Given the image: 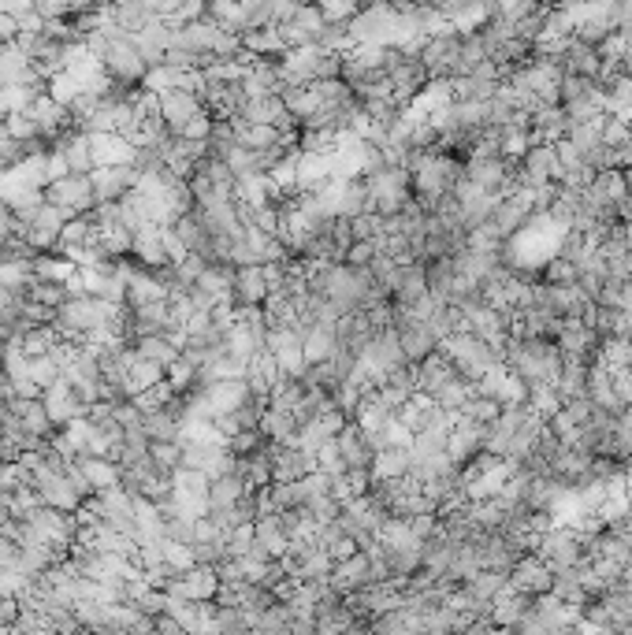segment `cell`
Instances as JSON below:
<instances>
[{"mask_svg": "<svg viewBox=\"0 0 632 635\" xmlns=\"http://www.w3.org/2000/svg\"><path fill=\"white\" fill-rule=\"evenodd\" d=\"M439 353H443V357L454 364V372H458L461 379H469V383H480L491 368H502V361L491 353L488 342L469 335V331H454L450 338H443V342H439Z\"/></svg>", "mask_w": 632, "mask_h": 635, "instance_id": "6da1fadb", "label": "cell"}, {"mask_svg": "<svg viewBox=\"0 0 632 635\" xmlns=\"http://www.w3.org/2000/svg\"><path fill=\"white\" fill-rule=\"evenodd\" d=\"M536 558L547 565V569L554 572V576H562V572H573L584 565V550H580L577 535H573V528H558L554 524L551 532L543 535L540 546H536Z\"/></svg>", "mask_w": 632, "mask_h": 635, "instance_id": "7a4b0ae2", "label": "cell"}, {"mask_svg": "<svg viewBox=\"0 0 632 635\" xmlns=\"http://www.w3.org/2000/svg\"><path fill=\"white\" fill-rule=\"evenodd\" d=\"M45 201L60 208L67 220L93 216V208H97V197H93L90 175H67V179L53 182V186L45 190Z\"/></svg>", "mask_w": 632, "mask_h": 635, "instance_id": "3957f363", "label": "cell"}, {"mask_svg": "<svg viewBox=\"0 0 632 635\" xmlns=\"http://www.w3.org/2000/svg\"><path fill=\"white\" fill-rule=\"evenodd\" d=\"M101 67H105V75L116 82V86H123V90H134V86H142L145 78V60L138 56V49H134L131 38H116L108 41V52L105 60H101Z\"/></svg>", "mask_w": 632, "mask_h": 635, "instance_id": "277c9868", "label": "cell"}, {"mask_svg": "<svg viewBox=\"0 0 632 635\" xmlns=\"http://www.w3.org/2000/svg\"><path fill=\"white\" fill-rule=\"evenodd\" d=\"M97 205H119L138 186V168H93L90 175Z\"/></svg>", "mask_w": 632, "mask_h": 635, "instance_id": "5b68a950", "label": "cell"}, {"mask_svg": "<svg viewBox=\"0 0 632 635\" xmlns=\"http://www.w3.org/2000/svg\"><path fill=\"white\" fill-rule=\"evenodd\" d=\"M324 30H328V23H324V15H320L316 4H302L290 23L279 26V34L287 41V52L305 49V45H320V34H324Z\"/></svg>", "mask_w": 632, "mask_h": 635, "instance_id": "8992f818", "label": "cell"}, {"mask_svg": "<svg viewBox=\"0 0 632 635\" xmlns=\"http://www.w3.org/2000/svg\"><path fill=\"white\" fill-rule=\"evenodd\" d=\"M532 602L536 598L521 595V591H514V587L506 584L499 591V598L488 606V613H484V624H491V628H499V632H506V628H517V624L525 621L528 610H532Z\"/></svg>", "mask_w": 632, "mask_h": 635, "instance_id": "52a82bcc", "label": "cell"}, {"mask_svg": "<svg viewBox=\"0 0 632 635\" xmlns=\"http://www.w3.org/2000/svg\"><path fill=\"white\" fill-rule=\"evenodd\" d=\"M510 587L521 591V595H528V598H543V595H551L554 572L547 569L536 554H525V558L514 565V572H510Z\"/></svg>", "mask_w": 632, "mask_h": 635, "instance_id": "ba28073f", "label": "cell"}, {"mask_svg": "<svg viewBox=\"0 0 632 635\" xmlns=\"http://www.w3.org/2000/svg\"><path fill=\"white\" fill-rule=\"evenodd\" d=\"M216 591H220V576H216V569H205V565L175 576L172 587H168V595L183 598V602H212Z\"/></svg>", "mask_w": 632, "mask_h": 635, "instance_id": "9c48e42d", "label": "cell"}, {"mask_svg": "<svg viewBox=\"0 0 632 635\" xmlns=\"http://www.w3.org/2000/svg\"><path fill=\"white\" fill-rule=\"evenodd\" d=\"M198 112H205V104H201V97H194V93H164L160 97V119H164V130L172 134V138H179L186 130V123L198 116Z\"/></svg>", "mask_w": 632, "mask_h": 635, "instance_id": "30bf717a", "label": "cell"}, {"mask_svg": "<svg viewBox=\"0 0 632 635\" xmlns=\"http://www.w3.org/2000/svg\"><path fill=\"white\" fill-rule=\"evenodd\" d=\"M90 138L93 168H134V145L119 134H86Z\"/></svg>", "mask_w": 632, "mask_h": 635, "instance_id": "8fae6325", "label": "cell"}, {"mask_svg": "<svg viewBox=\"0 0 632 635\" xmlns=\"http://www.w3.org/2000/svg\"><path fill=\"white\" fill-rule=\"evenodd\" d=\"M484 454V428H476V424H461L454 420V431H450V442H447V457L454 468H465L473 465L476 457Z\"/></svg>", "mask_w": 632, "mask_h": 635, "instance_id": "7c38bea8", "label": "cell"}, {"mask_svg": "<svg viewBox=\"0 0 632 635\" xmlns=\"http://www.w3.org/2000/svg\"><path fill=\"white\" fill-rule=\"evenodd\" d=\"M201 394H205V402H209V409H212V420H216V416L238 413V409H242V405L253 398L250 383H246V379H227V383H212V387H205Z\"/></svg>", "mask_w": 632, "mask_h": 635, "instance_id": "4fadbf2b", "label": "cell"}, {"mask_svg": "<svg viewBox=\"0 0 632 635\" xmlns=\"http://www.w3.org/2000/svg\"><path fill=\"white\" fill-rule=\"evenodd\" d=\"M335 442H339V454H343L350 472H369L372 461H376V450L369 446V435H365V431L357 428V424H346V428L335 435Z\"/></svg>", "mask_w": 632, "mask_h": 635, "instance_id": "5bb4252c", "label": "cell"}, {"mask_svg": "<svg viewBox=\"0 0 632 635\" xmlns=\"http://www.w3.org/2000/svg\"><path fill=\"white\" fill-rule=\"evenodd\" d=\"M331 591L339 598H346L350 591H357V587H369L372 584V565L365 554H354V558L339 561L335 569H331Z\"/></svg>", "mask_w": 632, "mask_h": 635, "instance_id": "9a60e30c", "label": "cell"}, {"mask_svg": "<svg viewBox=\"0 0 632 635\" xmlns=\"http://www.w3.org/2000/svg\"><path fill=\"white\" fill-rule=\"evenodd\" d=\"M134 49H138V56L145 60V67H160L164 64V52L172 49V41H175V34L168 30V23H153L145 26V30H138L134 34Z\"/></svg>", "mask_w": 632, "mask_h": 635, "instance_id": "2e32d148", "label": "cell"}, {"mask_svg": "<svg viewBox=\"0 0 632 635\" xmlns=\"http://www.w3.org/2000/svg\"><path fill=\"white\" fill-rule=\"evenodd\" d=\"M413 372H417V394H428V398H435L450 379H458L454 364H450L439 350H435L432 357H424L421 364H413Z\"/></svg>", "mask_w": 632, "mask_h": 635, "instance_id": "e0dca14e", "label": "cell"}, {"mask_svg": "<svg viewBox=\"0 0 632 635\" xmlns=\"http://www.w3.org/2000/svg\"><path fill=\"white\" fill-rule=\"evenodd\" d=\"M253 539H257V550H261L268 561H283L290 554V539L283 532V520L279 517H261L253 524Z\"/></svg>", "mask_w": 632, "mask_h": 635, "instance_id": "ac0fdd59", "label": "cell"}, {"mask_svg": "<svg viewBox=\"0 0 632 635\" xmlns=\"http://www.w3.org/2000/svg\"><path fill=\"white\" fill-rule=\"evenodd\" d=\"M398 346H402V357L406 364H421L424 357H432L439 350V342L432 338V331L424 324H398Z\"/></svg>", "mask_w": 632, "mask_h": 635, "instance_id": "d6986e66", "label": "cell"}, {"mask_svg": "<svg viewBox=\"0 0 632 635\" xmlns=\"http://www.w3.org/2000/svg\"><path fill=\"white\" fill-rule=\"evenodd\" d=\"M409 468H413L409 446H391V450H380V454H376V461H372L369 468V480L372 483L402 480V476H409Z\"/></svg>", "mask_w": 632, "mask_h": 635, "instance_id": "ffe728a7", "label": "cell"}, {"mask_svg": "<svg viewBox=\"0 0 632 635\" xmlns=\"http://www.w3.org/2000/svg\"><path fill=\"white\" fill-rule=\"evenodd\" d=\"M131 257L142 264L145 272H160V268H168V253H164V238H160V227H145V231L134 234Z\"/></svg>", "mask_w": 632, "mask_h": 635, "instance_id": "44dd1931", "label": "cell"}, {"mask_svg": "<svg viewBox=\"0 0 632 635\" xmlns=\"http://www.w3.org/2000/svg\"><path fill=\"white\" fill-rule=\"evenodd\" d=\"M231 197H235V205L250 208V212H257V208H264V205H276V197H272V182H268V175H261V171L235 179V194Z\"/></svg>", "mask_w": 632, "mask_h": 635, "instance_id": "7402d4cb", "label": "cell"}, {"mask_svg": "<svg viewBox=\"0 0 632 635\" xmlns=\"http://www.w3.org/2000/svg\"><path fill=\"white\" fill-rule=\"evenodd\" d=\"M168 298H172V290L160 283L153 272H145V268H138V272H134V279L127 283V305H131V309H142V305L168 301Z\"/></svg>", "mask_w": 632, "mask_h": 635, "instance_id": "603a6c76", "label": "cell"}, {"mask_svg": "<svg viewBox=\"0 0 632 635\" xmlns=\"http://www.w3.org/2000/svg\"><path fill=\"white\" fill-rule=\"evenodd\" d=\"M246 494H250V487H246V480H242L238 472L212 480L209 483V513H227V509H235Z\"/></svg>", "mask_w": 632, "mask_h": 635, "instance_id": "cb8c5ba5", "label": "cell"}, {"mask_svg": "<svg viewBox=\"0 0 632 635\" xmlns=\"http://www.w3.org/2000/svg\"><path fill=\"white\" fill-rule=\"evenodd\" d=\"M339 350V335L328 331V327H305L302 335V353H305V364L313 368V364H328Z\"/></svg>", "mask_w": 632, "mask_h": 635, "instance_id": "d4e9b609", "label": "cell"}, {"mask_svg": "<svg viewBox=\"0 0 632 635\" xmlns=\"http://www.w3.org/2000/svg\"><path fill=\"white\" fill-rule=\"evenodd\" d=\"M160 513L168 520H201L209 517V498H198V494H186V491H175L160 502Z\"/></svg>", "mask_w": 632, "mask_h": 635, "instance_id": "484cf974", "label": "cell"}, {"mask_svg": "<svg viewBox=\"0 0 632 635\" xmlns=\"http://www.w3.org/2000/svg\"><path fill=\"white\" fill-rule=\"evenodd\" d=\"M421 298H428V264H406L402 268V283L395 290V305L409 309V305H417Z\"/></svg>", "mask_w": 632, "mask_h": 635, "instance_id": "4316f807", "label": "cell"}, {"mask_svg": "<svg viewBox=\"0 0 632 635\" xmlns=\"http://www.w3.org/2000/svg\"><path fill=\"white\" fill-rule=\"evenodd\" d=\"M264 301H268V286H264L261 264L235 268V305H264Z\"/></svg>", "mask_w": 632, "mask_h": 635, "instance_id": "83f0119b", "label": "cell"}, {"mask_svg": "<svg viewBox=\"0 0 632 635\" xmlns=\"http://www.w3.org/2000/svg\"><path fill=\"white\" fill-rule=\"evenodd\" d=\"M131 346H134V353H138L142 361L157 364V368H164V372H168V368H172V364L179 361V357H183V353L175 350V346H172V342H168V338H164V335L134 338Z\"/></svg>", "mask_w": 632, "mask_h": 635, "instance_id": "f1b7e54d", "label": "cell"}, {"mask_svg": "<svg viewBox=\"0 0 632 635\" xmlns=\"http://www.w3.org/2000/svg\"><path fill=\"white\" fill-rule=\"evenodd\" d=\"M476 398V383H469V379H450L447 387L439 390V394H435L432 402H435V409H439V413H447V416H458L461 409H465V405L473 402Z\"/></svg>", "mask_w": 632, "mask_h": 635, "instance_id": "f546056e", "label": "cell"}, {"mask_svg": "<svg viewBox=\"0 0 632 635\" xmlns=\"http://www.w3.org/2000/svg\"><path fill=\"white\" fill-rule=\"evenodd\" d=\"M34 275H38L41 283L67 286V279H75L79 268H75L67 257H60V253H45V257H34Z\"/></svg>", "mask_w": 632, "mask_h": 635, "instance_id": "4dcf8cb0", "label": "cell"}, {"mask_svg": "<svg viewBox=\"0 0 632 635\" xmlns=\"http://www.w3.org/2000/svg\"><path fill=\"white\" fill-rule=\"evenodd\" d=\"M79 465H82V472H86V480H90L93 494H101V491H112V487H119V465H112V461L82 457Z\"/></svg>", "mask_w": 632, "mask_h": 635, "instance_id": "1f68e13d", "label": "cell"}, {"mask_svg": "<svg viewBox=\"0 0 632 635\" xmlns=\"http://www.w3.org/2000/svg\"><path fill=\"white\" fill-rule=\"evenodd\" d=\"M499 416H502L499 402H491V398H480V394H476L473 402L465 405V409H461L454 420H461V424H476V428H491Z\"/></svg>", "mask_w": 632, "mask_h": 635, "instance_id": "d6a6232c", "label": "cell"}, {"mask_svg": "<svg viewBox=\"0 0 632 635\" xmlns=\"http://www.w3.org/2000/svg\"><path fill=\"white\" fill-rule=\"evenodd\" d=\"M328 398H331V405H335V409H339V413L346 416V420H354L357 409H361V402H365L369 394H365V390L357 387L354 379H343L339 387H331V390H328Z\"/></svg>", "mask_w": 632, "mask_h": 635, "instance_id": "836d02e7", "label": "cell"}, {"mask_svg": "<svg viewBox=\"0 0 632 635\" xmlns=\"http://www.w3.org/2000/svg\"><path fill=\"white\" fill-rule=\"evenodd\" d=\"M175 398H179V394H175L172 383L164 379V383L149 387L145 394H138V398H134V405H138V413H142V416H149V413H160V409H168Z\"/></svg>", "mask_w": 632, "mask_h": 635, "instance_id": "e575fe53", "label": "cell"}, {"mask_svg": "<svg viewBox=\"0 0 632 635\" xmlns=\"http://www.w3.org/2000/svg\"><path fill=\"white\" fill-rule=\"evenodd\" d=\"M149 461H153L157 472L172 476L175 468L183 465V442H153V446H149Z\"/></svg>", "mask_w": 632, "mask_h": 635, "instance_id": "d590c367", "label": "cell"}, {"mask_svg": "<svg viewBox=\"0 0 632 635\" xmlns=\"http://www.w3.org/2000/svg\"><path fill=\"white\" fill-rule=\"evenodd\" d=\"M4 134H8L12 142H23V145L41 142V130H38V123H34L30 112H15V116L4 119Z\"/></svg>", "mask_w": 632, "mask_h": 635, "instance_id": "8d00e7d4", "label": "cell"}, {"mask_svg": "<svg viewBox=\"0 0 632 635\" xmlns=\"http://www.w3.org/2000/svg\"><path fill=\"white\" fill-rule=\"evenodd\" d=\"M577 279H580L577 264H569L562 257L543 260V286H577Z\"/></svg>", "mask_w": 632, "mask_h": 635, "instance_id": "74e56055", "label": "cell"}, {"mask_svg": "<svg viewBox=\"0 0 632 635\" xmlns=\"http://www.w3.org/2000/svg\"><path fill=\"white\" fill-rule=\"evenodd\" d=\"M56 342H60V335H56V327H30L27 335H23V353L27 357H45V353L53 350Z\"/></svg>", "mask_w": 632, "mask_h": 635, "instance_id": "f35d334b", "label": "cell"}, {"mask_svg": "<svg viewBox=\"0 0 632 635\" xmlns=\"http://www.w3.org/2000/svg\"><path fill=\"white\" fill-rule=\"evenodd\" d=\"M30 379H34L41 390H49L64 379V372H60V368L53 364V357L45 353V357H30Z\"/></svg>", "mask_w": 632, "mask_h": 635, "instance_id": "ab89813d", "label": "cell"}, {"mask_svg": "<svg viewBox=\"0 0 632 635\" xmlns=\"http://www.w3.org/2000/svg\"><path fill=\"white\" fill-rule=\"evenodd\" d=\"M316 465H320V472H328V476H346V472H350L346 461H343V454H339V442L335 439L324 442V446L316 450Z\"/></svg>", "mask_w": 632, "mask_h": 635, "instance_id": "60d3db41", "label": "cell"}, {"mask_svg": "<svg viewBox=\"0 0 632 635\" xmlns=\"http://www.w3.org/2000/svg\"><path fill=\"white\" fill-rule=\"evenodd\" d=\"M172 487L186 494H198V498H209V480L201 472H190V468H175L172 472Z\"/></svg>", "mask_w": 632, "mask_h": 635, "instance_id": "b9f144b4", "label": "cell"}, {"mask_svg": "<svg viewBox=\"0 0 632 635\" xmlns=\"http://www.w3.org/2000/svg\"><path fill=\"white\" fill-rule=\"evenodd\" d=\"M264 446H268V442H264L261 431H238L235 439L227 442V450H231V454H235L238 461H246V457H253L257 450H264Z\"/></svg>", "mask_w": 632, "mask_h": 635, "instance_id": "7bdbcfd3", "label": "cell"}, {"mask_svg": "<svg viewBox=\"0 0 632 635\" xmlns=\"http://www.w3.org/2000/svg\"><path fill=\"white\" fill-rule=\"evenodd\" d=\"M316 8H320V15H324V23L328 26H346L357 12H361V8L350 4V0H346V4L343 0H339V4H316Z\"/></svg>", "mask_w": 632, "mask_h": 635, "instance_id": "ee69618b", "label": "cell"}, {"mask_svg": "<svg viewBox=\"0 0 632 635\" xmlns=\"http://www.w3.org/2000/svg\"><path fill=\"white\" fill-rule=\"evenodd\" d=\"M350 231H354V242H372V238L383 231V216H376V212H365V216L350 220Z\"/></svg>", "mask_w": 632, "mask_h": 635, "instance_id": "f6af8a7d", "label": "cell"}, {"mask_svg": "<svg viewBox=\"0 0 632 635\" xmlns=\"http://www.w3.org/2000/svg\"><path fill=\"white\" fill-rule=\"evenodd\" d=\"M212 123H216V119H212V116H209V108H205V112H198V116H194L190 123H186V130L179 134V138H186V142H209Z\"/></svg>", "mask_w": 632, "mask_h": 635, "instance_id": "bcb514c9", "label": "cell"}, {"mask_svg": "<svg viewBox=\"0 0 632 635\" xmlns=\"http://www.w3.org/2000/svg\"><path fill=\"white\" fill-rule=\"evenodd\" d=\"M372 260H376V246H372V242H354L350 253H346V264H350V268H372Z\"/></svg>", "mask_w": 632, "mask_h": 635, "instance_id": "7dc6e473", "label": "cell"}, {"mask_svg": "<svg viewBox=\"0 0 632 635\" xmlns=\"http://www.w3.org/2000/svg\"><path fill=\"white\" fill-rule=\"evenodd\" d=\"M67 175H71V168H67L64 153H60V149H49V186L60 182V179H67Z\"/></svg>", "mask_w": 632, "mask_h": 635, "instance_id": "c3c4849f", "label": "cell"}, {"mask_svg": "<svg viewBox=\"0 0 632 635\" xmlns=\"http://www.w3.org/2000/svg\"><path fill=\"white\" fill-rule=\"evenodd\" d=\"M606 532H610V535H618L621 543H625V546H629V550H632V506H629V513H625V517H621V520H614V524H610Z\"/></svg>", "mask_w": 632, "mask_h": 635, "instance_id": "681fc988", "label": "cell"}, {"mask_svg": "<svg viewBox=\"0 0 632 635\" xmlns=\"http://www.w3.org/2000/svg\"><path fill=\"white\" fill-rule=\"evenodd\" d=\"M0 405H8V379L0 376Z\"/></svg>", "mask_w": 632, "mask_h": 635, "instance_id": "f907efd6", "label": "cell"}, {"mask_svg": "<svg viewBox=\"0 0 632 635\" xmlns=\"http://www.w3.org/2000/svg\"><path fill=\"white\" fill-rule=\"evenodd\" d=\"M0 138H4V116H0Z\"/></svg>", "mask_w": 632, "mask_h": 635, "instance_id": "816d5d0a", "label": "cell"}, {"mask_svg": "<svg viewBox=\"0 0 632 635\" xmlns=\"http://www.w3.org/2000/svg\"><path fill=\"white\" fill-rule=\"evenodd\" d=\"M629 506H632V498H629Z\"/></svg>", "mask_w": 632, "mask_h": 635, "instance_id": "f5cc1de1", "label": "cell"}]
</instances>
